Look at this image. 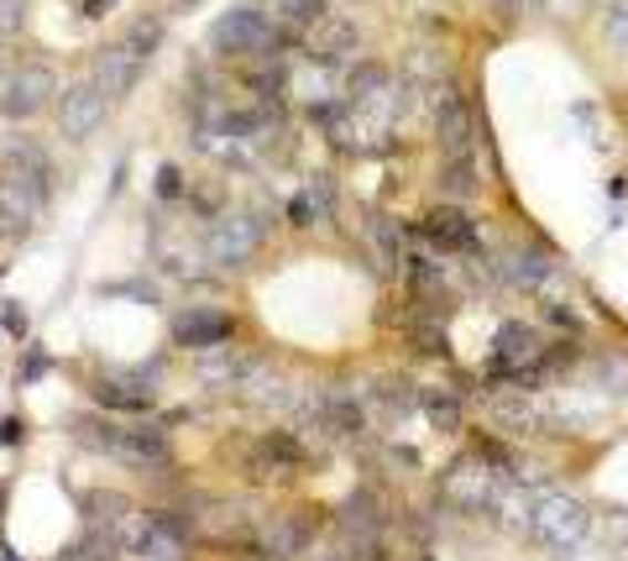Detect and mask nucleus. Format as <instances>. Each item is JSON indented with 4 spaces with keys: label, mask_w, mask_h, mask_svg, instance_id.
I'll return each mask as SVG.
<instances>
[{
    "label": "nucleus",
    "mask_w": 628,
    "mask_h": 561,
    "mask_svg": "<svg viewBox=\"0 0 628 561\" xmlns=\"http://www.w3.org/2000/svg\"><path fill=\"white\" fill-rule=\"evenodd\" d=\"M435 189H440V200L451 205H467L482 195V174H477V158L471 153H456V158L440 163V174H435Z\"/></svg>",
    "instance_id": "nucleus-20"
},
{
    "label": "nucleus",
    "mask_w": 628,
    "mask_h": 561,
    "mask_svg": "<svg viewBox=\"0 0 628 561\" xmlns=\"http://www.w3.org/2000/svg\"><path fill=\"white\" fill-rule=\"evenodd\" d=\"M555 252H550L545 241H513V247H503L498 252V262H492V279L503 283V289H513V294H540L550 279H555Z\"/></svg>",
    "instance_id": "nucleus-10"
},
{
    "label": "nucleus",
    "mask_w": 628,
    "mask_h": 561,
    "mask_svg": "<svg viewBox=\"0 0 628 561\" xmlns=\"http://www.w3.org/2000/svg\"><path fill=\"white\" fill-rule=\"evenodd\" d=\"M111 95L100 90L95 74H84V80H74L69 90L59 95V137L69 142V147H84V142L95 137L100 126L111 121Z\"/></svg>",
    "instance_id": "nucleus-6"
},
{
    "label": "nucleus",
    "mask_w": 628,
    "mask_h": 561,
    "mask_svg": "<svg viewBox=\"0 0 628 561\" xmlns=\"http://www.w3.org/2000/svg\"><path fill=\"white\" fill-rule=\"evenodd\" d=\"M419 394H425V388H419L409 373H383V378H377V388H373V399L383 404L388 415H398V420L419 409Z\"/></svg>",
    "instance_id": "nucleus-23"
},
{
    "label": "nucleus",
    "mask_w": 628,
    "mask_h": 561,
    "mask_svg": "<svg viewBox=\"0 0 628 561\" xmlns=\"http://www.w3.org/2000/svg\"><path fill=\"white\" fill-rule=\"evenodd\" d=\"M0 331L17 341V346H27V336H32V315H27L17 300H6L0 304Z\"/></svg>",
    "instance_id": "nucleus-28"
},
{
    "label": "nucleus",
    "mask_w": 628,
    "mask_h": 561,
    "mask_svg": "<svg viewBox=\"0 0 628 561\" xmlns=\"http://www.w3.org/2000/svg\"><path fill=\"white\" fill-rule=\"evenodd\" d=\"M592 536V515L582 499H566V494H540L530 515V541H540L545 551H571Z\"/></svg>",
    "instance_id": "nucleus-5"
},
{
    "label": "nucleus",
    "mask_w": 628,
    "mask_h": 561,
    "mask_svg": "<svg viewBox=\"0 0 628 561\" xmlns=\"http://www.w3.org/2000/svg\"><path fill=\"white\" fill-rule=\"evenodd\" d=\"M545 315H550L555 325H566V331H582V321H576V310H571V304H550Z\"/></svg>",
    "instance_id": "nucleus-35"
},
{
    "label": "nucleus",
    "mask_w": 628,
    "mask_h": 561,
    "mask_svg": "<svg viewBox=\"0 0 628 561\" xmlns=\"http://www.w3.org/2000/svg\"><path fill=\"white\" fill-rule=\"evenodd\" d=\"M121 0H84V17H105V11H116Z\"/></svg>",
    "instance_id": "nucleus-36"
},
{
    "label": "nucleus",
    "mask_w": 628,
    "mask_h": 561,
    "mask_svg": "<svg viewBox=\"0 0 628 561\" xmlns=\"http://www.w3.org/2000/svg\"><path fill=\"white\" fill-rule=\"evenodd\" d=\"M430 116H435V147H440V158L471 153V142H477V116H471L467 95H461L456 84H435L430 90Z\"/></svg>",
    "instance_id": "nucleus-11"
},
{
    "label": "nucleus",
    "mask_w": 628,
    "mask_h": 561,
    "mask_svg": "<svg viewBox=\"0 0 628 561\" xmlns=\"http://www.w3.org/2000/svg\"><path fill=\"white\" fill-rule=\"evenodd\" d=\"M304 32L283 27L278 17H268L257 0H241L231 11H220L216 27H210V53L216 59H236V63H252V59H273L278 48L299 42Z\"/></svg>",
    "instance_id": "nucleus-1"
},
{
    "label": "nucleus",
    "mask_w": 628,
    "mask_h": 561,
    "mask_svg": "<svg viewBox=\"0 0 628 561\" xmlns=\"http://www.w3.org/2000/svg\"><path fill=\"white\" fill-rule=\"evenodd\" d=\"M262 241H268V216H216L210 231H205V262H216L220 273H241L247 262L262 252Z\"/></svg>",
    "instance_id": "nucleus-3"
},
{
    "label": "nucleus",
    "mask_w": 628,
    "mask_h": 561,
    "mask_svg": "<svg viewBox=\"0 0 628 561\" xmlns=\"http://www.w3.org/2000/svg\"><path fill=\"white\" fill-rule=\"evenodd\" d=\"M142 69H147V59H142L132 42L121 38V42H111V48H100L95 53V80H100V90L111 95V101H126L132 90H137V80H142Z\"/></svg>",
    "instance_id": "nucleus-14"
},
{
    "label": "nucleus",
    "mask_w": 628,
    "mask_h": 561,
    "mask_svg": "<svg viewBox=\"0 0 628 561\" xmlns=\"http://www.w3.org/2000/svg\"><path fill=\"white\" fill-rule=\"evenodd\" d=\"M21 21H27V0H0V38L21 32Z\"/></svg>",
    "instance_id": "nucleus-31"
},
{
    "label": "nucleus",
    "mask_w": 628,
    "mask_h": 561,
    "mask_svg": "<svg viewBox=\"0 0 628 561\" xmlns=\"http://www.w3.org/2000/svg\"><path fill=\"white\" fill-rule=\"evenodd\" d=\"M105 457L132 467V472H157V467H174V441H168V425L137 420V425H116V436L105 446Z\"/></svg>",
    "instance_id": "nucleus-8"
},
{
    "label": "nucleus",
    "mask_w": 628,
    "mask_h": 561,
    "mask_svg": "<svg viewBox=\"0 0 628 561\" xmlns=\"http://www.w3.org/2000/svg\"><path fill=\"white\" fill-rule=\"evenodd\" d=\"M0 561H27V557H17V546H11L6 536H0Z\"/></svg>",
    "instance_id": "nucleus-37"
},
{
    "label": "nucleus",
    "mask_w": 628,
    "mask_h": 561,
    "mask_svg": "<svg viewBox=\"0 0 628 561\" xmlns=\"http://www.w3.org/2000/svg\"><path fill=\"white\" fill-rule=\"evenodd\" d=\"M310 446L299 430H257V441L241 451V478L252 482H273V478H299L310 467Z\"/></svg>",
    "instance_id": "nucleus-4"
},
{
    "label": "nucleus",
    "mask_w": 628,
    "mask_h": 561,
    "mask_svg": "<svg viewBox=\"0 0 628 561\" xmlns=\"http://www.w3.org/2000/svg\"><path fill=\"white\" fill-rule=\"evenodd\" d=\"M42 373H48V352H42V346H32V341H27V362H21V383H38Z\"/></svg>",
    "instance_id": "nucleus-32"
},
{
    "label": "nucleus",
    "mask_w": 628,
    "mask_h": 561,
    "mask_svg": "<svg viewBox=\"0 0 628 561\" xmlns=\"http://www.w3.org/2000/svg\"><path fill=\"white\" fill-rule=\"evenodd\" d=\"M132 509H137V503L126 499V494H116V488H105V494H84V499H78L84 524H121Z\"/></svg>",
    "instance_id": "nucleus-24"
},
{
    "label": "nucleus",
    "mask_w": 628,
    "mask_h": 561,
    "mask_svg": "<svg viewBox=\"0 0 628 561\" xmlns=\"http://www.w3.org/2000/svg\"><path fill=\"white\" fill-rule=\"evenodd\" d=\"M53 95H59V74L48 63H21L0 84V116L17 121V126L21 121H38L53 105Z\"/></svg>",
    "instance_id": "nucleus-7"
},
{
    "label": "nucleus",
    "mask_w": 628,
    "mask_h": 561,
    "mask_svg": "<svg viewBox=\"0 0 628 561\" xmlns=\"http://www.w3.org/2000/svg\"><path fill=\"white\" fill-rule=\"evenodd\" d=\"M6 499H11V482H0V515H6Z\"/></svg>",
    "instance_id": "nucleus-38"
},
{
    "label": "nucleus",
    "mask_w": 628,
    "mask_h": 561,
    "mask_svg": "<svg viewBox=\"0 0 628 561\" xmlns=\"http://www.w3.org/2000/svg\"><path fill=\"white\" fill-rule=\"evenodd\" d=\"M90 399H95V409H116V415H153L157 394L147 388V383H116V378H100L95 388H90Z\"/></svg>",
    "instance_id": "nucleus-18"
},
{
    "label": "nucleus",
    "mask_w": 628,
    "mask_h": 561,
    "mask_svg": "<svg viewBox=\"0 0 628 561\" xmlns=\"http://www.w3.org/2000/svg\"><path fill=\"white\" fill-rule=\"evenodd\" d=\"M320 515H325V509H283V515H273V520H262L257 541H262L268 557H283V561L310 557L314 536H320V524H325Z\"/></svg>",
    "instance_id": "nucleus-12"
},
{
    "label": "nucleus",
    "mask_w": 628,
    "mask_h": 561,
    "mask_svg": "<svg viewBox=\"0 0 628 561\" xmlns=\"http://www.w3.org/2000/svg\"><path fill=\"white\" fill-rule=\"evenodd\" d=\"M419 237L430 241L440 258H456V252H461V258H482V231H477L467 205H451V200L430 205V210L419 216Z\"/></svg>",
    "instance_id": "nucleus-9"
},
{
    "label": "nucleus",
    "mask_w": 628,
    "mask_h": 561,
    "mask_svg": "<svg viewBox=\"0 0 628 561\" xmlns=\"http://www.w3.org/2000/svg\"><path fill=\"white\" fill-rule=\"evenodd\" d=\"M236 399L257 404V409H289L299 394H294V383L273 367V357H252V367H247V378H241V394H236Z\"/></svg>",
    "instance_id": "nucleus-15"
},
{
    "label": "nucleus",
    "mask_w": 628,
    "mask_h": 561,
    "mask_svg": "<svg viewBox=\"0 0 628 561\" xmlns=\"http://www.w3.org/2000/svg\"><path fill=\"white\" fill-rule=\"evenodd\" d=\"M236 341V315L231 310H216V304H189L174 315V346L184 352H216V346H231Z\"/></svg>",
    "instance_id": "nucleus-13"
},
{
    "label": "nucleus",
    "mask_w": 628,
    "mask_h": 561,
    "mask_svg": "<svg viewBox=\"0 0 628 561\" xmlns=\"http://www.w3.org/2000/svg\"><path fill=\"white\" fill-rule=\"evenodd\" d=\"M27 441V420H21V415H6V420H0V446H21Z\"/></svg>",
    "instance_id": "nucleus-34"
},
{
    "label": "nucleus",
    "mask_w": 628,
    "mask_h": 561,
    "mask_svg": "<svg viewBox=\"0 0 628 561\" xmlns=\"http://www.w3.org/2000/svg\"><path fill=\"white\" fill-rule=\"evenodd\" d=\"M63 561H126L116 541V524H84V536L63 551Z\"/></svg>",
    "instance_id": "nucleus-22"
},
{
    "label": "nucleus",
    "mask_w": 628,
    "mask_h": 561,
    "mask_svg": "<svg viewBox=\"0 0 628 561\" xmlns=\"http://www.w3.org/2000/svg\"><path fill=\"white\" fill-rule=\"evenodd\" d=\"M48 216V168L0 163V241H27Z\"/></svg>",
    "instance_id": "nucleus-2"
},
{
    "label": "nucleus",
    "mask_w": 628,
    "mask_h": 561,
    "mask_svg": "<svg viewBox=\"0 0 628 561\" xmlns=\"http://www.w3.org/2000/svg\"><path fill=\"white\" fill-rule=\"evenodd\" d=\"M184 195V174H178V163H163L157 168V200H178Z\"/></svg>",
    "instance_id": "nucleus-30"
},
{
    "label": "nucleus",
    "mask_w": 628,
    "mask_h": 561,
    "mask_svg": "<svg viewBox=\"0 0 628 561\" xmlns=\"http://www.w3.org/2000/svg\"><path fill=\"white\" fill-rule=\"evenodd\" d=\"M126 42H132V48H137L142 59H153V53H157V42H163V21H157V17L137 21V27H132V32H126Z\"/></svg>",
    "instance_id": "nucleus-29"
},
{
    "label": "nucleus",
    "mask_w": 628,
    "mask_h": 561,
    "mask_svg": "<svg viewBox=\"0 0 628 561\" xmlns=\"http://www.w3.org/2000/svg\"><path fill=\"white\" fill-rule=\"evenodd\" d=\"M325 221H335V184H331V174H314L294 200H289V226L310 231V226H325Z\"/></svg>",
    "instance_id": "nucleus-16"
},
{
    "label": "nucleus",
    "mask_w": 628,
    "mask_h": 561,
    "mask_svg": "<svg viewBox=\"0 0 628 561\" xmlns=\"http://www.w3.org/2000/svg\"><path fill=\"white\" fill-rule=\"evenodd\" d=\"M409 341H414V352H419V357L451 362V336H446V331H440L435 321H414V325H409Z\"/></svg>",
    "instance_id": "nucleus-26"
},
{
    "label": "nucleus",
    "mask_w": 628,
    "mask_h": 561,
    "mask_svg": "<svg viewBox=\"0 0 628 561\" xmlns=\"http://www.w3.org/2000/svg\"><path fill=\"white\" fill-rule=\"evenodd\" d=\"M335 524H352V530H388V524H393V503H388V494H383V488H373V482L352 488V499L341 503Z\"/></svg>",
    "instance_id": "nucleus-17"
},
{
    "label": "nucleus",
    "mask_w": 628,
    "mask_h": 561,
    "mask_svg": "<svg viewBox=\"0 0 628 561\" xmlns=\"http://www.w3.org/2000/svg\"><path fill=\"white\" fill-rule=\"evenodd\" d=\"M419 409H425V420H430L440 436H461V430H467V399H461L456 388H425V394H419Z\"/></svg>",
    "instance_id": "nucleus-21"
},
{
    "label": "nucleus",
    "mask_w": 628,
    "mask_h": 561,
    "mask_svg": "<svg viewBox=\"0 0 628 561\" xmlns=\"http://www.w3.org/2000/svg\"><path fill=\"white\" fill-rule=\"evenodd\" d=\"M482 6H488V17H492V21H519L530 0H482Z\"/></svg>",
    "instance_id": "nucleus-33"
},
{
    "label": "nucleus",
    "mask_w": 628,
    "mask_h": 561,
    "mask_svg": "<svg viewBox=\"0 0 628 561\" xmlns=\"http://www.w3.org/2000/svg\"><path fill=\"white\" fill-rule=\"evenodd\" d=\"M252 357H241L231 346H216V352H199V383H210L216 394H241V378H247Z\"/></svg>",
    "instance_id": "nucleus-19"
},
{
    "label": "nucleus",
    "mask_w": 628,
    "mask_h": 561,
    "mask_svg": "<svg viewBox=\"0 0 628 561\" xmlns=\"http://www.w3.org/2000/svg\"><path fill=\"white\" fill-rule=\"evenodd\" d=\"M273 17L294 32H314L320 21L331 17V0H273Z\"/></svg>",
    "instance_id": "nucleus-25"
},
{
    "label": "nucleus",
    "mask_w": 628,
    "mask_h": 561,
    "mask_svg": "<svg viewBox=\"0 0 628 561\" xmlns=\"http://www.w3.org/2000/svg\"><path fill=\"white\" fill-rule=\"evenodd\" d=\"M603 38L618 48V53H628V0H608V17H603Z\"/></svg>",
    "instance_id": "nucleus-27"
},
{
    "label": "nucleus",
    "mask_w": 628,
    "mask_h": 561,
    "mask_svg": "<svg viewBox=\"0 0 628 561\" xmlns=\"http://www.w3.org/2000/svg\"><path fill=\"white\" fill-rule=\"evenodd\" d=\"M174 6H199V0H174Z\"/></svg>",
    "instance_id": "nucleus-39"
}]
</instances>
